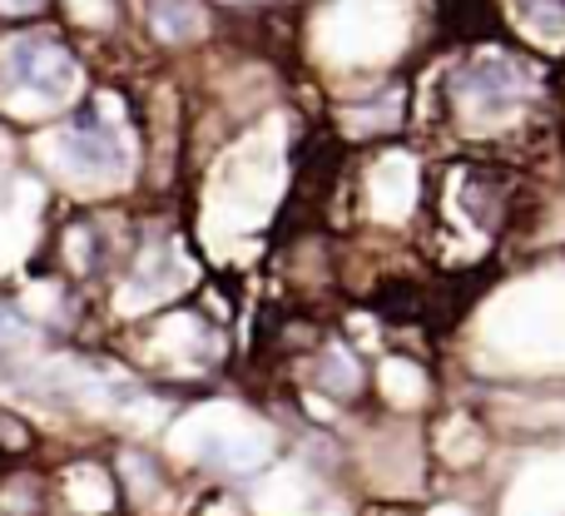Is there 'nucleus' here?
Masks as SVG:
<instances>
[{
	"label": "nucleus",
	"instance_id": "3",
	"mask_svg": "<svg viewBox=\"0 0 565 516\" xmlns=\"http://www.w3.org/2000/svg\"><path fill=\"white\" fill-rule=\"evenodd\" d=\"M60 145H65L70 165L85 169V175H125L129 169L125 135L99 115V105H79L75 115H70L65 135H60Z\"/></svg>",
	"mask_w": 565,
	"mask_h": 516
},
{
	"label": "nucleus",
	"instance_id": "5",
	"mask_svg": "<svg viewBox=\"0 0 565 516\" xmlns=\"http://www.w3.org/2000/svg\"><path fill=\"white\" fill-rule=\"evenodd\" d=\"M516 20L541 40H565V0H516Z\"/></svg>",
	"mask_w": 565,
	"mask_h": 516
},
{
	"label": "nucleus",
	"instance_id": "2",
	"mask_svg": "<svg viewBox=\"0 0 565 516\" xmlns=\"http://www.w3.org/2000/svg\"><path fill=\"white\" fill-rule=\"evenodd\" d=\"M451 89H457L461 105L481 109V115H507L536 89V75H531V65H521L511 55H481L467 70H457Z\"/></svg>",
	"mask_w": 565,
	"mask_h": 516
},
{
	"label": "nucleus",
	"instance_id": "6",
	"mask_svg": "<svg viewBox=\"0 0 565 516\" xmlns=\"http://www.w3.org/2000/svg\"><path fill=\"white\" fill-rule=\"evenodd\" d=\"M318 378H322V388H328V392H338V398H348V392L358 388V362H352L342 348H322Z\"/></svg>",
	"mask_w": 565,
	"mask_h": 516
},
{
	"label": "nucleus",
	"instance_id": "1",
	"mask_svg": "<svg viewBox=\"0 0 565 516\" xmlns=\"http://www.w3.org/2000/svg\"><path fill=\"white\" fill-rule=\"evenodd\" d=\"M75 89V60L50 35H15L0 55V95H35V99H65Z\"/></svg>",
	"mask_w": 565,
	"mask_h": 516
},
{
	"label": "nucleus",
	"instance_id": "7",
	"mask_svg": "<svg viewBox=\"0 0 565 516\" xmlns=\"http://www.w3.org/2000/svg\"><path fill=\"white\" fill-rule=\"evenodd\" d=\"M20 343H30V323L20 318L15 308H6V303H0V352L20 348Z\"/></svg>",
	"mask_w": 565,
	"mask_h": 516
},
{
	"label": "nucleus",
	"instance_id": "8",
	"mask_svg": "<svg viewBox=\"0 0 565 516\" xmlns=\"http://www.w3.org/2000/svg\"><path fill=\"white\" fill-rule=\"evenodd\" d=\"M40 0H0V10H35Z\"/></svg>",
	"mask_w": 565,
	"mask_h": 516
},
{
	"label": "nucleus",
	"instance_id": "4",
	"mask_svg": "<svg viewBox=\"0 0 565 516\" xmlns=\"http://www.w3.org/2000/svg\"><path fill=\"white\" fill-rule=\"evenodd\" d=\"M149 25L159 30V40H194L204 30V10L199 0H149Z\"/></svg>",
	"mask_w": 565,
	"mask_h": 516
}]
</instances>
